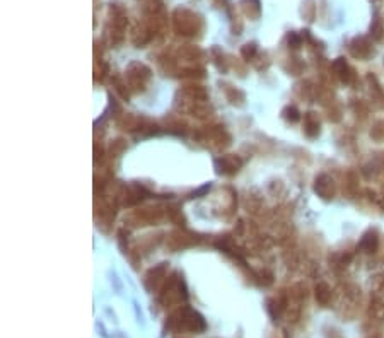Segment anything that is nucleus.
<instances>
[{
  "mask_svg": "<svg viewBox=\"0 0 384 338\" xmlns=\"http://www.w3.org/2000/svg\"><path fill=\"white\" fill-rule=\"evenodd\" d=\"M316 297L319 299V303H323V304L328 303V289H326V287H324V285L319 287L318 292H316Z\"/></svg>",
  "mask_w": 384,
  "mask_h": 338,
  "instance_id": "obj_1",
  "label": "nucleus"
}]
</instances>
